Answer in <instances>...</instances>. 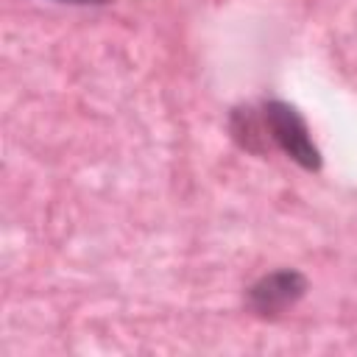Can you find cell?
I'll list each match as a JSON object with an SVG mask.
<instances>
[{"label":"cell","mask_w":357,"mask_h":357,"mask_svg":"<svg viewBox=\"0 0 357 357\" xmlns=\"http://www.w3.org/2000/svg\"><path fill=\"white\" fill-rule=\"evenodd\" d=\"M262 112H265V123H268L273 145L282 148L304 170H318L321 167V153H318V148L310 137V128H307L304 117L284 100H265Z\"/></svg>","instance_id":"cell-1"},{"label":"cell","mask_w":357,"mask_h":357,"mask_svg":"<svg viewBox=\"0 0 357 357\" xmlns=\"http://www.w3.org/2000/svg\"><path fill=\"white\" fill-rule=\"evenodd\" d=\"M307 293V276L296 268H279L259 276L245 290V307L257 318H279L293 310Z\"/></svg>","instance_id":"cell-2"},{"label":"cell","mask_w":357,"mask_h":357,"mask_svg":"<svg viewBox=\"0 0 357 357\" xmlns=\"http://www.w3.org/2000/svg\"><path fill=\"white\" fill-rule=\"evenodd\" d=\"M229 134H231V139L243 151L257 153V156H265L273 148V139H271L262 106L259 109L257 106H237V109H231V114H229Z\"/></svg>","instance_id":"cell-3"},{"label":"cell","mask_w":357,"mask_h":357,"mask_svg":"<svg viewBox=\"0 0 357 357\" xmlns=\"http://www.w3.org/2000/svg\"><path fill=\"white\" fill-rule=\"evenodd\" d=\"M59 3H73V6H103L109 0H59Z\"/></svg>","instance_id":"cell-4"}]
</instances>
